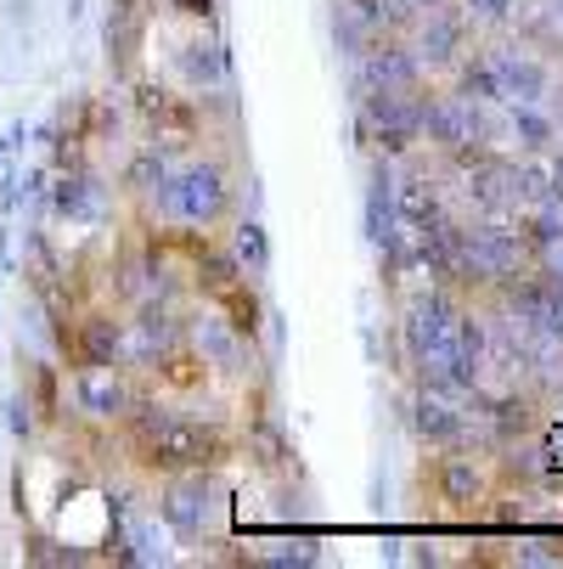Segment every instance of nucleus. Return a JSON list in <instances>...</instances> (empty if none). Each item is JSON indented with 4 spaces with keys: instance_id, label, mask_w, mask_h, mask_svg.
<instances>
[{
    "instance_id": "3",
    "label": "nucleus",
    "mask_w": 563,
    "mask_h": 569,
    "mask_svg": "<svg viewBox=\"0 0 563 569\" xmlns=\"http://www.w3.org/2000/svg\"><path fill=\"white\" fill-rule=\"evenodd\" d=\"M479 491V473L468 462H445V502H468Z\"/></svg>"
},
{
    "instance_id": "1",
    "label": "nucleus",
    "mask_w": 563,
    "mask_h": 569,
    "mask_svg": "<svg viewBox=\"0 0 563 569\" xmlns=\"http://www.w3.org/2000/svg\"><path fill=\"white\" fill-rule=\"evenodd\" d=\"M79 400L91 406V412H119L124 395L113 378H102V367H79Z\"/></svg>"
},
{
    "instance_id": "2",
    "label": "nucleus",
    "mask_w": 563,
    "mask_h": 569,
    "mask_svg": "<svg viewBox=\"0 0 563 569\" xmlns=\"http://www.w3.org/2000/svg\"><path fill=\"white\" fill-rule=\"evenodd\" d=\"M418 429H423L429 440H451V435H456L462 423H456V418L445 412L440 400H423V406H418Z\"/></svg>"
},
{
    "instance_id": "6",
    "label": "nucleus",
    "mask_w": 563,
    "mask_h": 569,
    "mask_svg": "<svg viewBox=\"0 0 563 569\" xmlns=\"http://www.w3.org/2000/svg\"><path fill=\"white\" fill-rule=\"evenodd\" d=\"M485 12H507V0H485Z\"/></svg>"
},
{
    "instance_id": "5",
    "label": "nucleus",
    "mask_w": 563,
    "mask_h": 569,
    "mask_svg": "<svg viewBox=\"0 0 563 569\" xmlns=\"http://www.w3.org/2000/svg\"><path fill=\"white\" fill-rule=\"evenodd\" d=\"M519 130H524V147H546V136H552V124L535 113H519Z\"/></svg>"
},
{
    "instance_id": "4",
    "label": "nucleus",
    "mask_w": 563,
    "mask_h": 569,
    "mask_svg": "<svg viewBox=\"0 0 563 569\" xmlns=\"http://www.w3.org/2000/svg\"><path fill=\"white\" fill-rule=\"evenodd\" d=\"M34 400H40L46 418L57 412V378H51V367H34Z\"/></svg>"
}]
</instances>
